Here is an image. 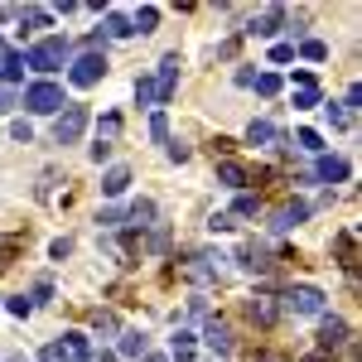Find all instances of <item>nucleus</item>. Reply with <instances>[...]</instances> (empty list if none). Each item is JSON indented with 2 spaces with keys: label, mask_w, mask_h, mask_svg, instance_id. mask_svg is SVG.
Listing matches in <instances>:
<instances>
[{
  "label": "nucleus",
  "mask_w": 362,
  "mask_h": 362,
  "mask_svg": "<svg viewBox=\"0 0 362 362\" xmlns=\"http://www.w3.org/2000/svg\"><path fill=\"white\" fill-rule=\"evenodd\" d=\"M140 362H165V358H160V353H145V358H140Z\"/></svg>",
  "instance_id": "a19ab883"
},
{
  "label": "nucleus",
  "mask_w": 362,
  "mask_h": 362,
  "mask_svg": "<svg viewBox=\"0 0 362 362\" xmlns=\"http://www.w3.org/2000/svg\"><path fill=\"white\" fill-rule=\"evenodd\" d=\"M63 58H68V39H44V44H34L25 54V68H39V73H54V68H63Z\"/></svg>",
  "instance_id": "f257e3e1"
},
{
  "label": "nucleus",
  "mask_w": 362,
  "mask_h": 362,
  "mask_svg": "<svg viewBox=\"0 0 362 362\" xmlns=\"http://www.w3.org/2000/svg\"><path fill=\"white\" fill-rule=\"evenodd\" d=\"M295 107H319V83H314L309 73L295 78Z\"/></svg>",
  "instance_id": "f8f14e48"
},
{
  "label": "nucleus",
  "mask_w": 362,
  "mask_h": 362,
  "mask_svg": "<svg viewBox=\"0 0 362 362\" xmlns=\"http://www.w3.org/2000/svg\"><path fill=\"white\" fill-rule=\"evenodd\" d=\"M116 131H121V121H116V116H107V121H102V140H112ZM102 140H97V145H102Z\"/></svg>",
  "instance_id": "e433bc0d"
},
{
  "label": "nucleus",
  "mask_w": 362,
  "mask_h": 362,
  "mask_svg": "<svg viewBox=\"0 0 362 362\" xmlns=\"http://www.w3.org/2000/svg\"><path fill=\"white\" fill-rule=\"evenodd\" d=\"M314 179H319V184H343V179H348V165H343L338 155H319V165H314Z\"/></svg>",
  "instance_id": "6e6552de"
},
{
  "label": "nucleus",
  "mask_w": 362,
  "mask_h": 362,
  "mask_svg": "<svg viewBox=\"0 0 362 362\" xmlns=\"http://www.w3.org/2000/svg\"><path fill=\"white\" fill-rule=\"evenodd\" d=\"M107 34H112V39H126V34H136V29H131L126 15H107Z\"/></svg>",
  "instance_id": "393cba45"
},
{
  "label": "nucleus",
  "mask_w": 362,
  "mask_h": 362,
  "mask_svg": "<svg viewBox=\"0 0 362 362\" xmlns=\"http://www.w3.org/2000/svg\"><path fill=\"white\" fill-rule=\"evenodd\" d=\"M0 15H5V5H0Z\"/></svg>",
  "instance_id": "37998d69"
},
{
  "label": "nucleus",
  "mask_w": 362,
  "mask_h": 362,
  "mask_svg": "<svg viewBox=\"0 0 362 362\" xmlns=\"http://www.w3.org/2000/svg\"><path fill=\"white\" fill-rule=\"evenodd\" d=\"M285 309H290V314H324V290H314V285H290V290H285Z\"/></svg>",
  "instance_id": "20e7f679"
},
{
  "label": "nucleus",
  "mask_w": 362,
  "mask_h": 362,
  "mask_svg": "<svg viewBox=\"0 0 362 362\" xmlns=\"http://www.w3.org/2000/svg\"><path fill=\"white\" fill-rule=\"evenodd\" d=\"M150 218H155V203H136L131 208V223L136 227H150Z\"/></svg>",
  "instance_id": "bb28decb"
},
{
  "label": "nucleus",
  "mask_w": 362,
  "mask_h": 362,
  "mask_svg": "<svg viewBox=\"0 0 362 362\" xmlns=\"http://www.w3.org/2000/svg\"><path fill=\"white\" fill-rule=\"evenodd\" d=\"M63 353L78 358V362H87V358H92V343H87L83 334H63Z\"/></svg>",
  "instance_id": "aec40b11"
},
{
  "label": "nucleus",
  "mask_w": 362,
  "mask_h": 362,
  "mask_svg": "<svg viewBox=\"0 0 362 362\" xmlns=\"http://www.w3.org/2000/svg\"><path fill=\"white\" fill-rule=\"evenodd\" d=\"M10 107H15V92H5V87H0V112H10Z\"/></svg>",
  "instance_id": "58836bf2"
},
{
  "label": "nucleus",
  "mask_w": 362,
  "mask_h": 362,
  "mask_svg": "<svg viewBox=\"0 0 362 362\" xmlns=\"http://www.w3.org/2000/svg\"><path fill=\"white\" fill-rule=\"evenodd\" d=\"M29 309H34V300H25V295H15V300H10V314H15V319H25Z\"/></svg>",
  "instance_id": "473e14b6"
},
{
  "label": "nucleus",
  "mask_w": 362,
  "mask_h": 362,
  "mask_svg": "<svg viewBox=\"0 0 362 362\" xmlns=\"http://www.w3.org/2000/svg\"><path fill=\"white\" fill-rule=\"evenodd\" d=\"M174 83H179V58H165L160 63V78H155V102H169L174 97Z\"/></svg>",
  "instance_id": "0eeeda50"
},
{
  "label": "nucleus",
  "mask_w": 362,
  "mask_h": 362,
  "mask_svg": "<svg viewBox=\"0 0 362 362\" xmlns=\"http://www.w3.org/2000/svg\"><path fill=\"white\" fill-rule=\"evenodd\" d=\"M276 300H271V295H256V300H251V319H256V324H261V329H271V324H276Z\"/></svg>",
  "instance_id": "4468645a"
},
{
  "label": "nucleus",
  "mask_w": 362,
  "mask_h": 362,
  "mask_svg": "<svg viewBox=\"0 0 362 362\" xmlns=\"http://www.w3.org/2000/svg\"><path fill=\"white\" fill-rule=\"evenodd\" d=\"M338 261H343L348 271L358 266V232H353V227H348V232H338Z\"/></svg>",
  "instance_id": "2eb2a0df"
},
{
  "label": "nucleus",
  "mask_w": 362,
  "mask_h": 362,
  "mask_svg": "<svg viewBox=\"0 0 362 362\" xmlns=\"http://www.w3.org/2000/svg\"><path fill=\"white\" fill-rule=\"evenodd\" d=\"M300 150H309V155H319V150H324V140H319V131H300Z\"/></svg>",
  "instance_id": "cd10ccee"
},
{
  "label": "nucleus",
  "mask_w": 362,
  "mask_h": 362,
  "mask_svg": "<svg viewBox=\"0 0 362 362\" xmlns=\"http://www.w3.org/2000/svg\"><path fill=\"white\" fill-rule=\"evenodd\" d=\"M300 54H305L309 63H324V58H329V49H324L319 39H305V44H300Z\"/></svg>",
  "instance_id": "a878e982"
},
{
  "label": "nucleus",
  "mask_w": 362,
  "mask_h": 362,
  "mask_svg": "<svg viewBox=\"0 0 362 362\" xmlns=\"http://www.w3.org/2000/svg\"><path fill=\"white\" fill-rule=\"evenodd\" d=\"M25 15V25H34V29H49V10H20Z\"/></svg>",
  "instance_id": "c756f323"
},
{
  "label": "nucleus",
  "mask_w": 362,
  "mask_h": 362,
  "mask_svg": "<svg viewBox=\"0 0 362 362\" xmlns=\"http://www.w3.org/2000/svg\"><path fill=\"white\" fill-rule=\"evenodd\" d=\"M0 54H5V39H0Z\"/></svg>",
  "instance_id": "79ce46f5"
},
{
  "label": "nucleus",
  "mask_w": 362,
  "mask_h": 362,
  "mask_svg": "<svg viewBox=\"0 0 362 362\" xmlns=\"http://www.w3.org/2000/svg\"><path fill=\"white\" fill-rule=\"evenodd\" d=\"M305 218H309V203H285L276 218H271V227H276V232H290V227H300Z\"/></svg>",
  "instance_id": "1a4fd4ad"
},
{
  "label": "nucleus",
  "mask_w": 362,
  "mask_h": 362,
  "mask_svg": "<svg viewBox=\"0 0 362 362\" xmlns=\"http://www.w3.org/2000/svg\"><path fill=\"white\" fill-rule=\"evenodd\" d=\"M83 131H87V107H63V116H58V126H54V140L58 145H73Z\"/></svg>",
  "instance_id": "39448f33"
},
{
  "label": "nucleus",
  "mask_w": 362,
  "mask_h": 362,
  "mask_svg": "<svg viewBox=\"0 0 362 362\" xmlns=\"http://www.w3.org/2000/svg\"><path fill=\"white\" fill-rule=\"evenodd\" d=\"M280 25H285V5H271V10H261V15L251 20L247 34H261V39H271V34H276Z\"/></svg>",
  "instance_id": "423d86ee"
},
{
  "label": "nucleus",
  "mask_w": 362,
  "mask_h": 362,
  "mask_svg": "<svg viewBox=\"0 0 362 362\" xmlns=\"http://www.w3.org/2000/svg\"><path fill=\"white\" fill-rule=\"evenodd\" d=\"M155 25H160V10H155V5H145V10L136 15V25H131V29H140V34H150Z\"/></svg>",
  "instance_id": "b1692460"
},
{
  "label": "nucleus",
  "mask_w": 362,
  "mask_h": 362,
  "mask_svg": "<svg viewBox=\"0 0 362 362\" xmlns=\"http://www.w3.org/2000/svg\"><path fill=\"white\" fill-rule=\"evenodd\" d=\"M343 343H348V324H343V319H324V329H319V348L334 353V348H343Z\"/></svg>",
  "instance_id": "9d476101"
},
{
  "label": "nucleus",
  "mask_w": 362,
  "mask_h": 362,
  "mask_svg": "<svg viewBox=\"0 0 362 362\" xmlns=\"http://www.w3.org/2000/svg\"><path fill=\"white\" fill-rule=\"evenodd\" d=\"M10 136H15V140H25V145H29V136H34V131H29L25 121H15V126H10Z\"/></svg>",
  "instance_id": "4c0bfd02"
},
{
  "label": "nucleus",
  "mask_w": 362,
  "mask_h": 362,
  "mask_svg": "<svg viewBox=\"0 0 362 362\" xmlns=\"http://www.w3.org/2000/svg\"><path fill=\"white\" fill-rule=\"evenodd\" d=\"M242 266H247V271H266V266H271V256H266V247H256V242H247V247H242Z\"/></svg>",
  "instance_id": "a211bd4d"
},
{
  "label": "nucleus",
  "mask_w": 362,
  "mask_h": 362,
  "mask_svg": "<svg viewBox=\"0 0 362 362\" xmlns=\"http://www.w3.org/2000/svg\"><path fill=\"white\" fill-rule=\"evenodd\" d=\"M256 208H261V203H256V194H242V198H237V218H256Z\"/></svg>",
  "instance_id": "c85d7f7f"
},
{
  "label": "nucleus",
  "mask_w": 362,
  "mask_h": 362,
  "mask_svg": "<svg viewBox=\"0 0 362 362\" xmlns=\"http://www.w3.org/2000/svg\"><path fill=\"white\" fill-rule=\"evenodd\" d=\"M0 78H5V83H20V78H25V54L5 49V54H0Z\"/></svg>",
  "instance_id": "ddd939ff"
},
{
  "label": "nucleus",
  "mask_w": 362,
  "mask_h": 362,
  "mask_svg": "<svg viewBox=\"0 0 362 362\" xmlns=\"http://www.w3.org/2000/svg\"><path fill=\"white\" fill-rule=\"evenodd\" d=\"M218 179H223L227 189H242V184H247V169L237 165V160H223V165H218Z\"/></svg>",
  "instance_id": "dca6fc26"
},
{
  "label": "nucleus",
  "mask_w": 362,
  "mask_h": 362,
  "mask_svg": "<svg viewBox=\"0 0 362 362\" xmlns=\"http://www.w3.org/2000/svg\"><path fill=\"white\" fill-rule=\"evenodd\" d=\"M324 116H329L334 131H348V126H353V112H348V107H324Z\"/></svg>",
  "instance_id": "5701e85b"
},
{
  "label": "nucleus",
  "mask_w": 362,
  "mask_h": 362,
  "mask_svg": "<svg viewBox=\"0 0 362 362\" xmlns=\"http://www.w3.org/2000/svg\"><path fill=\"white\" fill-rule=\"evenodd\" d=\"M247 362H285V358H276V353H251Z\"/></svg>",
  "instance_id": "ea45409f"
},
{
  "label": "nucleus",
  "mask_w": 362,
  "mask_h": 362,
  "mask_svg": "<svg viewBox=\"0 0 362 362\" xmlns=\"http://www.w3.org/2000/svg\"><path fill=\"white\" fill-rule=\"evenodd\" d=\"M169 160H174V165H184V160H189V145H184V140H174V145H169Z\"/></svg>",
  "instance_id": "f704fd0d"
},
{
  "label": "nucleus",
  "mask_w": 362,
  "mask_h": 362,
  "mask_svg": "<svg viewBox=\"0 0 362 362\" xmlns=\"http://www.w3.org/2000/svg\"><path fill=\"white\" fill-rule=\"evenodd\" d=\"M102 73H107V54L87 49V54L73 63V73H68V78H73V87H97V83H102Z\"/></svg>",
  "instance_id": "7ed1b4c3"
},
{
  "label": "nucleus",
  "mask_w": 362,
  "mask_h": 362,
  "mask_svg": "<svg viewBox=\"0 0 362 362\" xmlns=\"http://www.w3.org/2000/svg\"><path fill=\"white\" fill-rule=\"evenodd\" d=\"M25 107H29V112H39V116H54V112H63L68 102H63V87H58V83H34L25 92Z\"/></svg>",
  "instance_id": "f03ea898"
},
{
  "label": "nucleus",
  "mask_w": 362,
  "mask_h": 362,
  "mask_svg": "<svg viewBox=\"0 0 362 362\" xmlns=\"http://www.w3.org/2000/svg\"><path fill=\"white\" fill-rule=\"evenodd\" d=\"M136 97H140V107H150V102H155V83H150V78H140V83H136Z\"/></svg>",
  "instance_id": "7c9ffc66"
},
{
  "label": "nucleus",
  "mask_w": 362,
  "mask_h": 362,
  "mask_svg": "<svg viewBox=\"0 0 362 362\" xmlns=\"http://www.w3.org/2000/svg\"><path fill=\"white\" fill-rule=\"evenodd\" d=\"M247 140H251V145H276V140H280V131L271 126V121H251Z\"/></svg>",
  "instance_id": "f3484780"
},
{
  "label": "nucleus",
  "mask_w": 362,
  "mask_h": 362,
  "mask_svg": "<svg viewBox=\"0 0 362 362\" xmlns=\"http://www.w3.org/2000/svg\"><path fill=\"white\" fill-rule=\"evenodd\" d=\"M203 343H208L213 353H232V334H227L223 324H208V334H203Z\"/></svg>",
  "instance_id": "6ab92c4d"
},
{
  "label": "nucleus",
  "mask_w": 362,
  "mask_h": 362,
  "mask_svg": "<svg viewBox=\"0 0 362 362\" xmlns=\"http://www.w3.org/2000/svg\"><path fill=\"white\" fill-rule=\"evenodd\" d=\"M121 358H145V338L140 334H121Z\"/></svg>",
  "instance_id": "4be33fe9"
},
{
  "label": "nucleus",
  "mask_w": 362,
  "mask_h": 362,
  "mask_svg": "<svg viewBox=\"0 0 362 362\" xmlns=\"http://www.w3.org/2000/svg\"><path fill=\"white\" fill-rule=\"evenodd\" d=\"M150 136H155V140H169V121H165V112H155V121H150Z\"/></svg>",
  "instance_id": "2f4dec72"
},
{
  "label": "nucleus",
  "mask_w": 362,
  "mask_h": 362,
  "mask_svg": "<svg viewBox=\"0 0 362 362\" xmlns=\"http://www.w3.org/2000/svg\"><path fill=\"white\" fill-rule=\"evenodd\" d=\"M126 189H131V169H121V165L107 169V179H102V194H107V198H121Z\"/></svg>",
  "instance_id": "9b49d317"
},
{
  "label": "nucleus",
  "mask_w": 362,
  "mask_h": 362,
  "mask_svg": "<svg viewBox=\"0 0 362 362\" xmlns=\"http://www.w3.org/2000/svg\"><path fill=\"white\" fill-rule=\"evenodd\" d=\"M290 58H295L290 44H276V49H271V63H290Z\"/></svg>",
  "instance_id": "c9c22d12"
},
{
  "label": "nucleus",
  "mask_w": 362,
  "mask_h": 362,
  "mask_svg": "<svg viewBox=\"0 0 362 362\" xmlns=\"http://www.w3.org/2000/svg\"><path fill=\"white\" fill-rule=\"evenodd\" d=\"M251 87H256L261 97H276V92H280V78H276V73H256V78H251Z\"/></svg>",
  "instance_id": "412c9836"
},
{
  "label": "nucleus",
  "mask_w": 362,
  "mask_h": 362,
  "mask_svg": "<svg viewBox=\"0 0 362 362\" xmlns=\"http://www.w3.org/2000/svg\"><path fill=\"white\" fill-rule=\"evenodd\" d=\"M208 227H213V232H232V213H213Z\"/></svg>",
  "instance_id": "72a5a7b5"
}]
</instances>
